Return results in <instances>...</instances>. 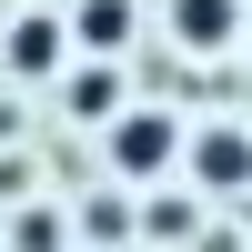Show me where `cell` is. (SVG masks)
<instances>
[{
    "mask_svg": "<svg viewBox=\"0 0 252 252\" xmlns=\"http://www.w3.org/2000/svg\"><path fill=\"white\" fill-rule=\"evenodd\" d=\"M172 152H182V131H172V111H111V161H121L131 182H152V172H161Z\"/></svg>",
    "mask_w": 252,
    "mask_h": 252,
    "instance_id": "cell-1",
    "label": "cell"
},
{
    "mask_svg": "<svg viewBox=\"0 0 252 252\" xmlns=\"http://www.w3.org/2000/svg\"><path fill=\"white\" fill-rule=\"evenodd\" d=\"M10 71H20V81H51V71H61V20H31V10H20V31H10Z\"/></svg>",
    "mask_w": 252,
    "mask_h": 252,
    "instance_id": "cell-2",
    "label": "cell"
},
{
    "mask_svg": "<svg viewBox=\"0 0 252 252\" xmlns=\"http://www.w3.org/2000/svg\"><path fill=\"white\" fill-rule=\"evenodd\" d=\"M232 20H242L232 0H172V31L192 40V51H222V40H232Z\"/></svg>",
    "mask_w": 252,
    "mask_h": 252,
    "instance_id": "cell-3",
    "label": "cell"
},
{
    "mask_svg": "<svg viewBox=\"0 0 252 252\" xmlns=\"http://www.w3.org/2000/svg\"><path fill=\"white\" fill-rule=\"evenodd\" d=\"M192 152H202V182H222V192H232V182H252V141H242V131H202Z\"/></svg>",
    "mask_w": 252,
    "mask_h": 252,
    "instance_id": "cell-4",
    "label": "cell"
},
{
    "mask_svg": "<svg viewBox=\"0 0 252 252\" xmlns=\"http://www.w3.org/2000/svg\"><path fill=\"white\" fill-rule=\"evenodd\" d=\"M81 40L91 51H121L131 40V0H81Z\"/></svg>",
    "mask_w": 252,
    "mask_h": 252,
    "instance_id": "cell-5",
    "label": "cell"
},
{
    "mask_svg": "<svg viewBox=\"0 0 252 252\" xmlns=\"http://www.w3.org/2000/svg\"><path fill=\"white\" fill-rule=\"evenodd\" d=\"M71 111H81V121H101V111H121V81H101V71H91V81H71Z\"/></svg>",
    "mask_w": 252,
    "mask_h": 252,
    "instance_id": "cell-6",
    "label": "cell"
},
{
    "mask_svg": "<svg viewBox=\"0 0 252 252\" xmlns=\"http://www.w3.org/2000/svg\"><path fill=\"white\" fill-rule=\"evenodd\" d=\"M20 252H61V212H20Z\"/></svg>",
    "mask_w": 252,
    "mask_h": 252,
    "instance_id": "cell-7",
    "label": "cell"
},
{
    "mask_svg": "<svg viewBox=\"0 0 252 252\" xmlns=\"http://www.w3.org/2000/svg\"><path fill=\"white\" fill-rule=\"evenodd\" d=\"M81 222H91V242H121V232H131V212H121V202H91Z\"/></svg>",
    "mask_w": 252,
    "mask_h": 252,
    "instance_id": "cell-8",
    "label": "cell"
}]
</instances>
